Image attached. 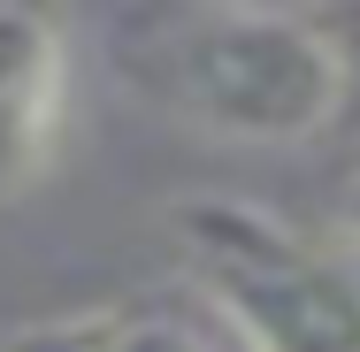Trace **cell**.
I'll list each match as a JSON object with an SVG mask.
<instances>
[{"label": "cell", "mask_w": 360, "mask_h": 352, "mask_svg": "<svg viewBox=\"0 0 360 352\" xmlns=\"http://www.w3.org/2000/svg\"><path fill=\"white\" fill-rule=\"evenodd\" d=\"M161 100L238 145H307L322 138L353 92V62L322 15L291 8H200L161 31Z\"/></svg>", "instance_id": "cell-1"}, {"label": "cell", "mask_w": 360, "mask_h": 352, "mask_svg": "<svg viewBox=\"0 0 360 352\" xmlns=\"http://www.w3.org/2000/svg\"><path fill=\"white\" fill-rule=\"evenodd\" d=\"M169 237L245 352H360V276L284 214L230 192H192L169 207Z\"/></svg>", "instance_id": "cell-2"}, {"label": "cell", "mask_w": 360, "mask_h": 352, "mask_svg": "<svg viewBox=\"0 0 360 352\" xmlns=\"http://www.w3.org/2000/svg\"><path fill=\"white\" fill-rule=\"evenodd\" d=\"M62 84H70L62 23L46 8L0 0V200L39 184L62 123Z\"/></svg>", "instance_id": "cell-3"}, {"label": "cell", "mask_w": 360, "mask_h": 352, "mask_svg": "<svg viewBox=\"0 0 360 352\" xmlns=\"http://www.w3.org/2000/svg\"><path fill=\"white\" fill-rule=\"evenodd\" d=\"M100 352H215L200 322L161 314V306H108V345Z\"/></svg>", "instance_id": "cell-4"}, {"label": "cell", "mask_w": 360, "mask_h": 352, "mask_svg": "<svg viewBox=\"0 0 360 352\" xmlns=\"http://www.w3.org/2000/svg\"><path fill=\"white\" fill-rule=\"evenodd\" d=\"M100 345H108V306L62 314V322H46V330H23L8 352H100Z\"/></svg>", "instance_id": "cell-5"}, {"label": "cell", "mask_w": 360, "mask_h": 352, "mask_svg": "<svg viewBox=\"0 0 360 352\" xmlns=\"http://www.w3.org/2000/svg\"><path fill=\"white\" fill-rule=\"evenodd\" d=\"M322 31L338 39V54H345V62L360 70V15H322Z\"/></svg>", "instance_id": "cell-6"}, {"label": "cell", "mask_w": 360, "mask_h": 352, "mask_svg": "<svg viewBox=\"0 0 360 352\" xmlns=\"http://www.w3.org/2000/svg\"><path fill=\"white\" fill-rule=\"evenodd\" d=\"M338 230H345V237L360 245V176L345 184V200H338Z\"/></svg>", "instance_id": "cell-7"}]
</instances>
